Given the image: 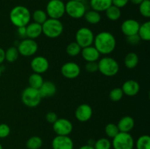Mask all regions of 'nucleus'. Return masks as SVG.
<instances>
[{
    "label": "nucleus",
    "mask_w": 150,
    "mask_h": 149,
    "mask_svg": "<svg viewBox=\"0 0 150 149\" xmlns=\"http://www.w3.org/2000/svg\"><path fill=\"white\" fill-rule=\"evenodd\" d=\"M86 13V7L82 1L70 0L65 4V13L70 18L79 19L83 17Z\"/></svg>",
    "instance_id": "6e6552de"
},
{
    "label": "nucleus",
    "mask_w": 150,
    "mask_h": 149,
    "mask_svg": "<svg viewBox=\"0 0 150 149\" xmlns=\"http://www.w3.org/2000/svg\"><path fill=\"white\" fill-rule=\"evenodd\" d=\"M45 13L49 18L59 20L65 14V4L60 0H50L46 5Z\"/></svg>",
    "instance_id": "0eeeda50"
},
{
    "label": "nucleus",
    "mask_w": 150,
    "mask_h": 149,
    "mask_svg": "<svg viewBox=\"0 0 150 149\" xmlns=\"http://www.w3.org/2000/svg\"><path fill=\"white\" fill-rule=\"evenodd\" d=\"M0 149H3V147H2V145H1V143H0Z\"/></svg>",
    "instance_id": "09e8293b"
},
{
    "label": "nucleus",
    "mask_w": 150,
    "mask_h": 149,
    "mask_svg": "<svg viewBox=\"0 0 150 149\" xmlns=\"http://www.w3.org/2000/svg\"><path fill=\"white\" fill-rule=\"evenodd\" d=\"M105 12L107 18L109 19L110 20H112V21H116V20H119L121 17V9L114 5L110 6Z\"/></svg>",
    "instance_id": "bb28decb"
},
{
    "label": "nucleus",
    "mask_w": 150,
    "mask_h": 149,
    "mask_svg": "<svg viewBox=\"0 0 150 149\" xmlns=\"http://www.w3.org/2000/svg\"><path fill=\"white\" fill-rule=\"evenodd\" d=\"M17 49L19 55H21L22 56H32L38 52V44L35 39L26 38L19 42Z\"/></svg>",
    "instance_id": "9d476101"
},
{
    "label": "nucleus",
    "mask_w": 150,
    "mask_h": 149,
    "mask_svg": "<svg viewBox=\"0 0 150 149\" xmlns=\"http://www.w3.org/2000/svg\"><path fill=\"white\" fill-rule=\"evenodd\" d=\"M128 2L129 0H112V5H114L121 9L125 7Z\"/></svg>",
    "instance_id": "a19ab883"
},
{
    "label": "nucleus",
    "mask_w": 150,
    "mask_h": 149,
    "mask_svg": "<svg viewBox=\"0 0 150 149\" xmlns=\"http://www.w3.org/2000/svg\"><path fill=\"white\" fill-rule=\"evenodd\" d=\"M81 49L82 48H81L80 45L77 42H73L67 45V48H66V53L70 56L75 57L77 56L81 53Z\"/></svg>",
    "instance_id": "7c9ffc66"
},
{
    "label": "nucleus",
    "mask_w": 150,
    "mask_h": 149,
    "mask_svg": "<svg viewBox=\"0 0 150 149\" xmlns=\"http://www.w3.org/2000/svg\"><path fill=\"white\" fill-rule=\"evenodd\" d=\"M98 71L106 77H114L120 71V65L112 57L105 56L98 61Z\"/></svg>",
    "instance_id": "7ed1b4c3"
},
{
    "label": "nucleus",
    "mask_w": 150,
    "mask_h": 149,
    "mask_svg": "<svg viewBox=\"0 0 150 149\" xmlns=\"http://www.w3.org/2000/svg\"><path fill=\"white\" fill-rule=\"evenodd\" d=\"M60 1H63V0H60Z\"/></svg>",
    "instance_id": "3c124183"
},
{
    "label": "nucleus",
    "mask_w": 150,
    "mask_h": 149,
    "mask_svg": "<svg viewBox=\"0 0 150 149\" xmlns=\"http://www.w3.org/2000/svg\"><path fill=\"white\" fill-rule=\"evenodd\" d=\"M131 3H133L135 5H139L144 0H129Z\"/></svg>",
    "instance_id": "a18cd8bd"
},
{
    "label": "nucleus",
    "mask_w": 150,
    "mask_h": 149,
    "mask_svg": "<svg viewBox=\"0 0 150 149\" xmlns=\"http://www.w3.org/2000/svg\"><path fill=\"white\" fill-rule=\"evenodd\" d=\"M124 93L121 88H114L109 92V98L113 102H119L122 99Z\"/></svg>",
    "instance_id": "c9c22d12"
},
{
    "label": "nucleus",
    "mask_w": 150,
    "mask_h": 149,
    "mask_svg": "<svg viewBox=\"0 0 150 149\" xmlns=\"http://www.w3.org/2000/svg\"><path fill=\"white\" fill-rule=\"evenodd\" d=\"M53 149H73L74 143L69 136L57 135L51 142Z\"/></svg>",
    "instance_id": "4468645a"
},
{
    "label": "nucleus",
    "mask_w": 150,
    "mask_h": 149,
    "mask_svg": "<svg viewBox=\"0 0 150 149\" xmlns=\"http://www.w3.org/2000/svg\"><path fill=\"white\" fill-rule=\"evenodd\" d=\"M73 129V124L67 118H58L53 124V130L57 135L69 136Z\"/></svg>",
    "instance_id": "9b49d317"
},
{
    "label": "nucleus",
    "mask_w": 150,
    "mask_h": 149,
    "mask_svg": "<svg viewBox=\"0 0 150 149\" xmlns=\"http://www.w3.org/2000/svg\"><path fill=\"white\" fill-rule=\"evenodd\" d=\"M1 72H2V70H1V67H0V77H1Z\"/></svg>",
    "instance_id": "de8ad7c7"
},
{
    "label": "nucleus",
    "mask_w": 150,
    "mask_h": 149,
    "mask_svg": "<svg viewBox=\"0 0 150 149\" xmlns=\"http://www.w3.org/2000/svg\"><path fill=\"white\" fill-rule=\"evenodd\" d=\"M105 134L107 135V137H109V138L113 139L119 132H120V130H119L117 124H113V123H109V124H108L105 126Z\"/></svg>",
    "instance_id": "72a5a7b5"
},
{
    "label": "nucleus",
    "mask_w": 150,
    "mask_h": 149,
    "mask_svg": "<svg viewBox=\"0 0 150 149\" xmlns=\"http://www.w3.org/2000/svg\"><path fill=\"white\" fill-rule=\"evenodd\" d=\"M79 149H95L93 146L89 145H83L81 146Z\"/></svg>",
    "instance_id": "c03bdc74"
},
{
    "label": "nucleus",
    "mask_w": 150,
    "mask_h": 149,
    "mask_svg": "<svg viewBox=\"0 0 150 149\" xmlns=\"http://www.w3.org/2000/svg\"><path fill=\"white\" fill-rule=\"evenodd\" d=\"M10 20L16 27L26 26L30 23L31 13L25 6L18 5L13 7L9 14Z\"/></svg>",
    "instance_id": "f03ea898"
},
{
    "label": "nucleus",
    "mask_w": 150,
    "mask_h": 149,
    "mask_svg": "<svg viewBox=\"0 0 150 149\" xmlns=\"http://www.w3.org/2000/svg\"><path fill=\"white\" fill-rule=\"evenodd\" d=\"M126 41L130 45H136L139 43V42L141 41V39L137 34L130 35V36L126 37Z\"/></svg>",
    "instance_id": "58836bf2"
},
{
    "label": "nucleus",
    "mask_w": 150,
    "mask_h": 149,
    "mask_svg": "<svg viewBox=\"0 0 150 149\" xmlns=\"http://www.w3.org/2000/svg\"><path fill=\"white\" fill-rule=\"evenodd\" d=\"M42 34L47 37L55 39L61 36L64 30V26L59 19L48 18L42 24Z\"/></svg>",
    "instance_id": "20e7f679"
},
{
    "label": "nucleus",
    "mask_w": 150,
    "mask_h": 149,
    "mask_svg": "<svg viewBox=\"0 0 150 149\" xmlns=\"http://www.w3.org/2000/svg\"><path fill=\"white\" fill-rule=\"evenodd\" d=\"M58 115L54 112H48L45 115V120L48 121L49 124H54L57 119H58Z\"/></svg>",
    "instance_id": "ea45409f"
},
{
    "label": "nucleus",
    "mask_w": 150,
    "mask_h": 149,
    "mask_svg": "<svg viewBox=\"0 0 150 149\" xmlns=\"http://www.w3.org/2000/svg\"><path fill=\"white\" fill-rule=\"evenodd\" d=\"M42 97L38 89L26 87L21 93V101L29 108H36L40 105Z\"/></svg>",
    "instance_id": "423d86ee"
},
{
    "label": "nucleus",
    "mask_w": 150,
    "mask_h": 149,
    "mask_svg": "<svg viewBox=\"0 0 150 149\" xmlns=\"http://www.w3.org/2000/svg\"><path fill=\"white\" fill-rule=\"evenodd\" d=\"M30 67L32 71L38 74H43L49 69V62L45 57L38 56L34 57L30 62Z\"/></svg>",
    "instance_id": "ddd939ff"
},
{
    "label": "nucleus",
    "mask_w": 150,
    "mask_h": 149,
    "mask_svg": "<svg viewBox=\"0 0 150 149\" xmlns=\"http://www.w3.org/2000/svg\"><path fill=\"white\" fill-rule=\"evenodd\" d=\"M121 89L124 95L134 96L140 91V85L135 80H127L123 83Z\"/></svg>",
    "instance_id": "f3484780"
},
{
    "label": "nucleus",
    "mask_w": 150,
    "mask_h": 149,
    "mask_svg": "<svg viewBox=\"0 0 150 149\" xmlns=\"http://www.w3.org/2000/svg\"><path fill=\"white\" fill-rule=\"evenodd\" d=\"M93 147L95 149H111L112 148L111 141L109 139L102 137L95 141Z\"/></svg>",
    "instance_id": "473e14b6"
},
{
    "label": "nucleus",
    "mask_w": 150,
    "mask_h": 149,
    "mask_svg": "<svg viewBox=\"0 0 150 149\" xmlns=\"http://www.w3.org/2000/svg\"><path fill=\"white\" fill-rule=\"evenodd\" d=\"M139 12L143 17L146 18H150V1L149 0H144L139 4Z\"/></svg>",
    "instance_id": "f704fd0d"
},
{
    "label": "nucleus",
    "mask_w": 150,
    "mask_h": 149,
    "mask_svg": "<svg viewBox=\"0 0 150 149\" xmlns=\"http://www.w3.org/2000/svg\"><path fill=\"white\" fill-rule=\"evenodd\" d=\"M93 114L92 107L88 104H81L76 108L75 116L79 121L84 123L91 119Z\"/></svg>",
    "instance_id": "2eb2a0df"
},
{
    "label": "nucleus",
    "mask_w": 150,
    "mask_h": 149,
    "mask_svg": "<svg viewBox=\"0 0 150 149\" xmlns=\"http://www.w3.org/2000/svg\"><path fill=\"white\" fill-rule=\"evenodd\" d=\"M112 5V0H90L92 10L100 13L105 11L110 6Z\"/></svg>",
    "instance_id": "4be33fe9"
},
{
    "label": "nucleus",
    "mask_w": 150,
    "mask_h": 149,
    "mask_svg": "<svg viewBox=\"0 0 150 149\" xmlns=\"http://www.w3.org/2000/svg\"><path fill=\"white\" fill-rule=\"evenodd\" d=\"M120 132H130L135 127V121L130 115L123 116L117 124Z\"/></svg>",
    "instance_id": "aec40b11"
},
{
    "label": "nucleus",
    "mask_w": 150,
    "mask_h": 149,
    "mask_svg": "<svg viewBox=\"0 0 150 149\" xmlns=\"http://www.w3.org/2000/svg\"><path fill=\"white\" fill-rule=\"evenodd\" d=\"M17 32H18V34L19 37H26V26L18 27Z\"/></svg>",
    "instance_id": "79ce46f5"
},
{
    "label": "nucleus",
    "mask_w": 150,
    "mask_h": 149,
    "mask_svg": "<svg viewBox=\"0 0 150 149\" xmlns=\"http://www.w3.org/2000/svg\"><path fill=\"white\" fill-rule=\"evenodd\" d=\"M81 56L86 62L89 61H98L100 57V53L98 52V50L95 48V46L86 47L81 49Z\"/></svg>",
    "instance_id": "a211bd4d"
},
{
    "label": "nucleus",
    "mask_w": 150,
    "mask_h": 149,
    "mask_svg": "<svg viewBox=\"0 0 150 149\" xmlns=\"http://www.w3.org/2000/svg\"><path fill=\"white\" fill-rule=\"evenodd\" d=\"M140 23L135 19H127L121 25V31L126 37L137 34Z\"/></svg>",
    "instance_id": "dca6fc26"
},
{
    "label": "nucleus",
    "mask_w": 150,
    "mask_h": 149,
    "mask_svg": "<svg viewBox=\"0 0 150 149\" xmlns=\"http://www.w3.org/2000/svg\"><path fill=\"white\" fill-rule=\"evenodd\" d=\"M32 18L34 22L42 25L48 19V15L44 10H36L32 14Z\"/></svg>",
    "instance_id": "2f4dec72"
},
{
    "label": "nucleus",
    "mask_w": 150,
    "mask_h": 149,
    "mask_svg": "<svg viewBox=\"0 0 150 149\" xmlns=\"http://www.w3.org/2000/svg\"><path fill=\"white\" fill-rule=\"evenodd\" d=\"M95 39L93 32L86 27H81L76 33V42L81 48L92 45Z\"/></svg>",
    "instance_id": "1a4fd4ad"
},
{
    "label": "nucleus",
    "mask_w": 150,
    "mask_h": 149,
    "mask_svg": "<svg viewBox=\"0 0 150 149\" xmlns=\"http://www.w3.org/2000/svg\"><path fill=\"white\" fill-rule=\"evenodd\" d=\"M139 58L136 53L130 52L125 56L124 59L125 66L129 70H133L137 67Z\"/></svg>",
    "instance_id": "5701e85b"
},
{
    "label": "nucleus",
    "mask_w": 150,
    "mask_h": 149,
    "mask_svg": "<svg viewBox=\"0 0 150 149\" xmlns=\"http://www.w3.org/2000/svg\"><path fill=\"white\" fill-rule=\"evenodd\" d=\"M95 140H94L93 139H90V140H89V141H88V144L87 145L94 146V144H95Z\"/></svg>",
    "instance_id": "49530a36"
},
{
    "label": "nucleus",
    "mask_w": 150,
    "mask_h": 149,
    "mask_svg": "<svg viewBox=\"0 0 150 149\" xmlns=\"http://www.w3.org/2000/svg\"><path fill=\"white\" fill-rule=\"evenodd\" d=\"M61 73L66 78L75 79L80 75L81 67L77 63L68 61L62 66Z\"/></svg>",
    "instance_id": "f8f14e48"
},
{
    "label": "nucleus",
    "mask_w": 150,
    "mask_h": 149,
    "mask_svg": "<svg viewBox=\"0 0 150 149\" xmlns=\"http://www.w3.org/2000/svg\"><path fill=\"white\" fill-rule=\"evenodd\" d=\"M10 134V127L7 124H0V138H6Z\"/></svg>",
    "instance_id": "e433bc0d"
},
{
    "label": "nucleus",
    "mask_w": 150,
    "mask_h": 149,
    "mask_svg": "<svg viewBox=\"0 0 150 149\" xmlns=\"http://www.w3.org/2000/svg\"><path fill=\"white\" fill-rule=\"evenodd\" d=\"M74 1H83V0H74Z\"/></svg>",
    "instance_id": "8fccbe9b"
},
{
    "label": "nucleus",
    "mask_w": 150,
    "mask_h": 149,
    "mask_svg": "<svg viewBox=\"0 0 150 149\" xmlns=\"http://www.w3.org/2000/svg\"><path fill=\"white\" fill-rule=\"evenodd\" d=\"M93 44L100 55H108L115 50L117 40L111 32H101L95 36Z\"/></svg>",
    "instance_id": "f257e3e1"
},
{
    "label": "nucleus",
    "mask_w": 150,
    "mask_h": 149,
    "mask_svg": "<svg viewBox=\"0 0 150 149\" xmlns=\"http://www.w3.org/2000/svg\"><path fill=\"white\" fill-rule=\"evenodd\" d=\"M114 149H133L135 141L133 136L129 132H119L111 141Z\"/></svg>",
    "instance_id": "39448f33"
},
{
    "label": "nucleus",
    "mask_w": 150,
    "mask_h": 149,
    "mask_svg": "<svg viewBox=\"0 0 150 149\" xmlns=\"http://www.w3.org/2000/svg\"><path fill=\"white\" fill-rule=\"evenodd\" d=\"M26 37L29 39H37L42 34V25L35 23V22L29 23L27 26H26Z\"/></svg>",
    "instance_id": "412c9836"
},
{
    "label": "nucleus",
    "mask_w": 150,
    "mask_h": 149,
    "mask_svg": "<svg viewBox=\"0 0 150 149\" xmlns=\"http://www.w3.org/2000/svg\"><path fill=\"white\" fill-rule=\"evenodd\" d=\"M38 90L42 99L49 98L54 96L57 93V86L51 81H44Z\"/></svg>",
    "instance_id": "6ab92c4d"
},
{
    "label": "nucleus",
    "mask_w": 150,
    "mask_h": 149,
    "mask_svg": "<svg viewBox=\"0 0 150 149\" xmlns=\"http://www.w3.org/2000/svg\"><path fill=\"white\" fill-rule=\"evenodd\" d=\"M83 18L88 23L92 25L98 24L101 20V15L100 13L93 10L86 11Z\"/></svg>",
    "instance_id": "b1692460"
},
{
    "label": "nucleus",
    "mask_w": 150,
    "mask_h": 149,
    "mask_svg": "<svg viewBox=\"0 0 150 149\" xmlns=\"http://www.w3.org/2000/svg\"><path fill=\"white\" fill-rule=\"evenodd\" d=\"M85 70L89 73H94L98 71V61H89L85 64Z\"/></svg>",
    "instance_id": "4c0bfd02"
},
{
    "label": "nucleus",
    "mask_w": 150,
    "mask_h": 149,
    "mask_svg": "<svg viewBox=\"0 0 150 149\" xmlns=\"http://www.w3.org/2000/svg\"><path fill=\"white\" fill-rule=\"evenodd\" d=\"M138 35L141 40L149 42L150 40V21L144 22L139 26Z\"/></svg>",
    "instance_id": "393cba45"
},
{
    "label": "nucleus",
    "mask_w": 150,
    "mask_h": 149,
    "mask_svg": "<svg viewBox=\"0 0 150 149\" xmlns=\"http://www.w3.org/2000/svg\"><path fill=\"white\" fill-rule=\"evenodd\" d=\"M136 149H150V137L148 134L140 136L135 142Z\"/></svg>",
    "instance_id": "cd10ccee"
},
{
    "label": "nucleus",
    "mask_w": 150,
    "mask_h": 149,
    "mask_svg": "<svg viewBox=\"0 0 150 149\" xmlns=\"http://www.w3.org/2000/svg\"><path fill=\"white\" fill-rule=\"evenodd\" d=\"M5 61V51L3 48H0V64Z\"/></svg>",
    "instance_id": "37998d69"
},
{
    "label": "nucleus",
    "mask_w": 150,
    "mask_h": 149,
    "mask_svg": "<svg viewBox=\"0 0 150 149\" xmlns=\"http://www.w3.org/2000/svg\"><path fill=\"white\" fill-rule=\"evenodd\" d=\"M19 56L18 51L16 47H10L5 51V60L10 63H13L18 59Z\"/></svg>",
    "instance_id": "c756f323"
},
{
    "label": "nucleus",
    "mask_w": 150,
    "mask_h": 149,
    "mask_svg": "<svg viewBox=\"0 0 150 149\" xmlns=\"http://www.w3.org/2000/svg\"><path fill=\"white\" fill-rule=\"evenodd\" d=\"M42 145V140L39 136L29 137L26 143L27 149H40Z\"/></svg>",
    "instance_id": "c85d7f7f"
},
{
    "label": "nucleus",
    "mask_w": 150,
    "mask_h": 149,
    "mask_svg": "<svg viewBox=\"0 0 150 149\" xmlns=\"http://www.w3.org/2000/svg\"><path fill=\"white\" fill-rule=\"evenodd\" d=\"M28 82H29V87L33 88V89H39L40 86H42V83H43L44 80L43 77L40 74L33 72L29 75Z\"/></svg>",
    "instance_id": "a878e982"
}]
</instances>
